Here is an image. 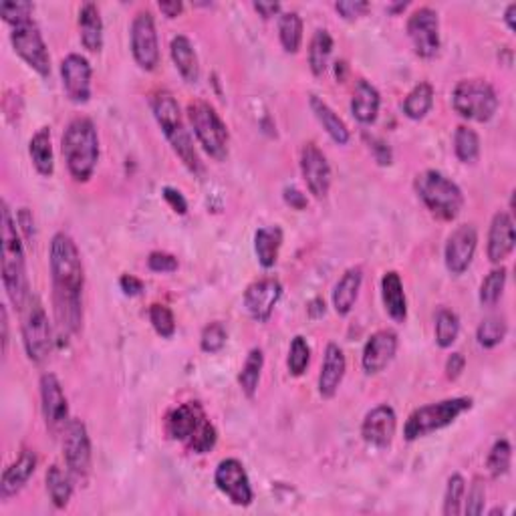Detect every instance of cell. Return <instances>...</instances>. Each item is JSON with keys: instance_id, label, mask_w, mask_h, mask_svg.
<instances>
[{"instance_id": "obj_3", "label": "cell", "mask_w": 516, "mask_h": 516, "mask_svg": "<svg viewBox=\"0 0 516 516\" xmlns=\"http://www.w3.org/2000/svg\"><path fill=\"white\" fill-rule=\"evenodd\" d=\"M61 152L71 178L85 184L93 178L100 162V136L89 118L71 119L61 137Z\"/></svg>"}, {"instance_id": "obj_54", "label": "cell", "mask_w": 516, "mask_h": 516, "mask_svg": "<svg viewBox=\"0 0 516 516\" xmlns=\"http://www.w3.org/2000/svg\"><path fill=\"white\" fill-rule=\"evenodd\" d=\"M119 289L124 291V294H127V297H137V294L144 293L145 284L142 278H137L134 275H124L119 278Z\"/></svg>"}, {"instance_id": "obj_14", "label": "cell", "mask_w": 516, "mask_h": 516, "mask_svg": "<svg viewBox=\"0 0 516 516\" xmlns=\"http://www.w3.org/2000/svg\"><path fill=\"white\" fill-rule=\"evenodd\" d=\"M407 37L412 40L414 51L422 59H432L440 51V19L430 6H420L409 14Z\"/></svg>"}, {"instance_id": "obj_20", "label": "cell", "mask_w": 516, "mask_h": 516, "mask_svg": "<svg viewBox=\"0 0 516 516\" xmlns=\"http://www.w3.org/2000/svg\"><path fill=\"white\" fill-rule=\"evenodd\" d=\"M92 63L79 53H69L61 61L63 89L69 100L77 105H85L92 100Z\"/></svg>"}, {"instance_id": "obj_22", "label": "cell", "mask_w": 516, "mask_h": 516, "mask_svg": "<svg viewBox=\"0 0 516 516\" xmlns=\"http://www.w3.org/2000/svg\"><path fill=\"white\" fill-rule=\"evenodd\" d=\"M398 333L391 329H380L370 335L365 341L363 354H362V365L367 375H378L386 372L393 357L398 354Z\"/></svg>"}, {"instance_id": "obj_51", "label": "cell", "mask_w": 516, "mask_h": 516, "mask_svg": "<svg viewBox=\"0 0 516 516\" xmlns=\"http://www.w3.org/2000/svg\"><path fill=\"white\" fill-rule=\"evenodd\" d=\"M335 11L345 21H355L370 11V3H365V0H339V3H335Z\"/></svg>"}, {"instance_id": "obj_33", "label": "cell", "mask_w": 516, "mask_h": 516, "mask_svg": "<svg viewBox=\"0 0 516 516\" xmlns=\"http://www.w3.org/2000/svg\"><path fill=\"white\" fill-rule=\"evenodd\" d=\"M29 155L35 170L40 176L51 178L55 171V153L51 142V127H40L29 142Z\"/></svg>"}, {"instance_id": "obj_25", "label": "cell", "mask_w": 516, "mask_h": 516, "mask_svg": "<svg viewBox=\"0 0 516 516\" xmlns=\"http://www.w3.org/2000/svg\"><path fill=\"white\" fill-rule=\"evenodd\" d=\"M37 454L32 450H22L21 456L16 458L13 464H8L3 472V480H0V498L6 503L21 493V490L29 485L32 474L37 470Z\"/></svg>"}, {"instance_id": "obj_41", "label": "cell", "mask_w": 516, "mask_h": 516, "mask_svg": "<svg viewBox=\"0 0 516 516\" xmlns=\"http://www.w3.org/2000/svg\"><path fill=\"white\" fill-rule=\"evenodd\" d=\"M506 278H509V273H506L504 267H496L490 270L485 281H482L480 293H478L482 307H486V309L496 307V302L503 299Z\"/></svg>"}, {"instance_id": "obj_42", "label": "cell", "mask_w": 516, "mask_h": 516, "mask_svg": "<svg viewBox=\"0 0 516 516\" xmlns=\"http://www.w3.org/2000/svg\"><path fill=\"white\" fill-rule=\"evenodd\" d=\"M512 466V446L506 438H498L490 448L486 458V470L493 478H503L511 472Z\"/></svg>"}, {"instance_id": "obj_37", "label": "cell", "mask_w": 516, "mask_h": 516, "mask_svg": "<svg viewBox=\"0 0 516 516\" xmlns=\"http://www.w3.org/2000/svg\"><path fill=\"white\" fill-rule=\"evenodd\" d=\"M262 370H265V354H262L260 347L250 349L249 355H247V362H244V365L241 367V373H239V386L249 399L257 396Z\"/></svg>"}, {"instance_id": "obj_38", "label": "cell", "mask_w": 516, "mask_h": 516, "mask_svg": "<svg viewBox=\"0 0 516 516\" xmlns=\"http://www.w3.org/2000/svg\"><path fill=\"white\" fill-rule=\"evenodd\" d=\"M436 325H433V333H436V343L440 349H450L456 343L458 335H460V317H458L452 309L442 307L436 313Z\"/></svg>"}, {"instance_id": "obj_29", "label": "cell", "mask_w": 516, "mask_h": 516, "mask_svg": "<svg viewBox=\"0 0 516 516\" xmlns=\"http://www.w3.org/2000/svg\"><path fill=\"white\" fill-rule=\"evenodd\" d=\"M170 55L176 69L186 83H196L200 79V61L192 40L186 35H176L170 43Z\"/></svg>"}, {"instance_id": "obj_56", "label": "cell", "mask_w": 516, "mask_h": 516, "mask_svg": "<svg viewBox=\"0 0 516 516\" xmlns=\"http://www.w3.org/2000/svg\"><path fill=\"white\" fill-rule=\"evenodd\" d=\"M284 202L294 210H305L307 208V196L302 194L301 190H297V188H286Z\"/></svg>"}, {"instance_id": "obj_13", "label": "cell", "mask_w": 516, "mask_h": 516, "mask_svg": "<svg viewBox=\"0 0 516 516\" xmlns=\"http://www.w3.org/2000/svg\"><path fill=\"white\" fill-rule=\"evenodd\" d=\"M63 458L69 474L75 480H85L92 474L93 448L87 425L73 417L63 430Z\"/></svg>"}, {"instance_id": "obj_50", "label": "cell", "mask_w": 516, "mask_h": 516, "mask_svg": "<svg viewBox=\"0 0 516 516\" xmlns=\"http://www.w3.org/2000/svg\"><path fill=\"white\" fill-rule=\"evenodd\" d=\"M147 267H150V270H153V273L166 275V273H176L179 262L174 255H170V252L153 250L150 252V257H147Z\"/></svg>"}, {"instance_id": "obj_63", "label": "cell", "mask_w": 516, "mask_h": 516, "mask_svg": "<svg viewBox=\"0 0 516 516\" xmlns=\"http://www.w3.org/2000/svg\"><path fill=\"white\" fill-rule=\"evenodd\" d=\"M406 6H407L406 3H399V4H393V6H389V11H391V13H398V11H404Z\"/></svg>"}, {"instance_id": "obj_36", "label": "cell", "mask_w": 516, "mask_h": 516, "mask_svg": "<svg viewBox=\"0 0 516 516\" xmlns=\"http://www.w3.org/2000/svg\"><path fill=\"white\" fill-rule=\"evenodd\" d=\"M433 87L428 81H422V83H417L412 92L407 93V97L404 100V116L407 119H414V121H420L424 119L433 108Z\"/></svg>"}, {"instance_id": "obj_32", "label": "cell", "mask_w": 516, "mask_h": 516, "mask_svg": "<svg viewBox=\"0 0 516 516\" xmlns=\"http://www.w3.org/2000/svg\"><path fill=\"white\" fill-rule=\"evenodd\" d=\"M283 228L281 226H262L255 232V252L262 268H275L278 262V252L283 247Z\"/></svg>"}, {"instance_id": "obj_48", "label": "cell", "mask_w": 516, "mask_h": 516, "mask_svg": "<svg viewBox=\"0 0 516 516\" xmlns=\"http://www.w3.org/2000/svg\"><path fill=\"white\" fill-rule=\"evenodd\" d=\"M32 13H35V4L22 3V0H4V3H0V16L11 27L32 21Z\"/></svg>"}, {"instance_id": "obj_5", "label": "cell", "mask_w": 516, "mask_h": 516, "mask_svg": "<svg viewBox=\"0 0 516 516\" xmlns=\"http://www.w3.org/2000/svg\"><path fill=\"white\" fill-rule=\"evenodd\" d=\"M166 433L194 454H208L218 442L216 425L208 420L200 401H186L171 409L166 417Z\"/></svg>"}, {"instance_id": "obj_55", "label": "cell", "mask_w": 516, "mask_h": 516, "mask_svg": "<svg viewBox=\"0 0 516 516\" xmlns=\"http://www.w3.org/2000/svg\"><path fill=\"white\" fill-rule=\"evenodd\" d=\"M466 357L462 354H452L446 359V378L450 381H456L464 373Z\"/></svg>"}, {"instance_id": "obj_59", "label": "cell", "mask_w": 516, "mask_h": 516, "mask_svg": "<svg viewBox=\"0 0 516 516\" xmlns=\"http://www.w3.org/2000/svg\"><path fill=\"white\" fill-rule=\"evenodd\" d=\"M255 11L262 16V19H273L281 13V4L278 3H255Z\"/></svg>"}, {"instance_id": "obj_8", "label": "cell", "mask_w": 516, "mask_h": 516, "mask_svg": "<svg viewBox=\"0 0 516 516\" xmlns=\"http://www.w3.org/2000/svg\"><path fill=\"white\" fill-rule=\"evenodd\" d=\"M188 121L194 131V137L198 139L202 150L206 152L212 160L223 162L228 155V142H231V134L228 127L218 116L216 109L206 101H190L188 103Z\"/></svg>"}, {"instance_id": "obj_46", "label": "cell", "mask_w": 516, "mask_h": 516, "mask_svg": "<svg viewBox=\"0 0 516 516\" xmlns=\"http://www.w3.org/2000/svg\"><path fill=\"white\" fill-rule=\"evenodd\" d=\"M150 323L153 331L160 335L162 339H171L176 333V317L171 313V309L160 302H153L150 307Z\"/></svg>"}, {"instance_id": "obj_19", "label": "cell", "mask_w": 516, "mask_h": 516, "mask_svg": "<svg viewBox=\"0 0 516 516\" xmlns=\"http://www.w3.org/2000/svg\"><path fill=\"white\" fill-rule=\"evenodd\" d=\"M283 297V284L275 276H262L244 291V307L257 323H267Z\"/></svg>"}, {"instance_id": "obj_18", "label": "cell", "mask_w": 516, "mask_h": 516, "mask_svg": "<svg viewBox=\"0 0 516 516\" xmlns=\"http://www.w3.org/2000/svg\"><path fill=\"white\" fill-rule=\"evenodd\" d=\"M301 174L305 184L309 188V192L315 196L317 200L327 198V194L331 190V166L327 162V155L319 150V147L309 142L301 147Z\"/></svg>"}, {"instance_id": "obj_60", "label": "cell", "mask_w": 516, "mask_h": 516, "mask_svg": "<svg viewBox=\"0 0 516 516\" xmlns=\"http://www.w3.org/2000/svg\"><path fill=\"white\" fill-rule=\"evenodd\" d=\"M0 327H3V354H6L11 339H8V310L4 305L0 307Z\"/></svg>"}, {"instance_id": "obj_9", "label": "cell", "mask_w": 516, "mask_h": 516, "mask_svg": "<svg viewBox=\"0 0 516 516\" xmlns=\"http://www.w3.org/2000/svg\"><path fill=\"white\" fill-rule=\"evenodd\" d=\"M452 108L464 119L486 124L496 116L498 95L485 79H464L454 87Z\"/></svg>"}, {"instance_id": "obj_53", "label": "cell", "mask_w": 516, "mask_h": 516, "mask_svg": "<svg viewBox=\"0 0 516 516\" xmlns=\"http://www.w3.org/2000/svg\"><path fill=\"white\" fill-rule=\"evenodd\" d=\"M162 196H163V200L168 202V206L176 212V214H186V212H188V202L182 196V192L176 190V188H171V186H166L162 190Z\"/></svg>"}, {"instance_id": "obj_45", "label": "cell", "mask_w": 516, "mask_h": 516, "mask_svg": "<svg viewBox=\"0 0 516 516\" xmlns=\"http://www.w3.org/2000/svg\"><path fill=\"white\" fill-rule=\"evenodd\" d=\"M310 363V347L307 339L302 335H297L291 341L289 347V357H286V367H289V373L293 378H301L302 373L307 372V367Z\"/></svg>"}, {"instance_id": "obj_4", "label": "cell", "mask_w": 516, "mask_h": 516, "mask_svg": "<svg viewBox=\"0 0 516 516\" xmlns=\"http://www.w3.org/2000/svg\"><path fill=\"white\" fill-rule=\"evenodd\" d=\"M150 105L153 118L158 121L162 134L166 136L171 150H174V153L182 160L184 166L190 170L192 174H200L202 162L194 147L192 134L186 127V121L182 118V111H179L176 97L171 95L168 89H158V92L152 93Z\"/></svg>"}, {"instance_id": "obj_34", "label": "cell", "mask_w": 516, "mask_h": 516, "mask_svg": "<svg viewBox=\"0 0 516 516\" xmlns=\"http://www.w3.org/2000/svg\"><path fill=\"white\" fill-rule=\"evenodd\" d=\"M47 482V493L51 496V503L55 509H65L71 503L73 496V477L69 470L65 472L61 466H48V470L45 474Z\"/></svg>"}, {"instance_id": "obj_26", "label": "cell", "mask_w": 516, "mask_h": 516, "mask_svg": "<svg viewBox=\"0 0 516 516\" xmlns=\"http://www.w3.org/2000/svg\"><path fill=\"white\" fill-rule=\"evenodd\" d=\"M363 284V268L362 267H351L335 284L333 289V307L335 313L341 317H347L354 310L355 302L359 299V291Z\"/></svg>"}, {"instance_id": "obj_24", "label": "cell", "mask_w": 516, "mask_h": 516, "mask_svg": "<svg viewBox=\"0 0 516 516\" xmlns=\"http://www.w3.org/2000/svg\"><path fill=\"white\" fill-rule=\"evenodd\" d=\"M345 372H347L345 354H343V349L337 343H329V345L325 347L321 373H319V383H317L319 396L323 399H331L337 396L343 378H345Z\"/></svg>"}, {"instance_id": "obj_28", "label": "cell", "mask_w": 516, "mask_h": 516, "mask_svg": "<svg viewBox=\"0 0 516 516\" xmlns=\"http://www.w3.org/2000/svg\"><path fill=\"white\" fill-rule=\"evenodd\" d=\"M381 301L391 321L406 323L407 319L406 291L404 283H401V276L396 270H388V273L381 276Z\"/></svg>"}, {"instance_id": "obj_21", "label": "cell", "mask_w": 516, "mask_h": 516, "mask_svg": "<svg viewBox=\"0 0 516 516\" xmlns=\"http://www.w3.org/2000/svg\"><path fill=\"white\" fill-rule=\"evenodd\" d=\"M398 432V415L396 409L388 404H380L365 414L362 422V438L365 444L378 450H386L391 446Z\"/></svg>"}, {"instance_id": "obj_44", "label": "cell", "mask_w": 516, "mask_h": 516, "mask_svg": "<svg viewBox=\"0 0 516 516\" xmlns=\"http://www.w3.org/2000/svg\"><path fill=\"white\" fill-rule=\"evenodd\" d=\"M466 494V480L462 474H452L446 482L444 504H442V514L458 516L462 512V503Z\"/></svg>"}, {"instance_id": "obj_40", "label": "cell", "mask_w": 516, "mask_h": 516, "mask_svg": "<svg viewBox=\"0 0 516 516\" xmlns=\"http://www.w3.org/2000/svg\"><path fill=\"white\" fill-rule=\"evenodd\" d=\"M454 153L462 163H474L480 158V137L470 126H458L454 131Z\"/></svg>"}, {"instance_id": "obj_23", "label": "cell", "mask_w": 516, "mask_h": 516, "mask_svg": "<svg viewBox=\"0 0 516 516\" xmlns=\"http://www.w3.org/2000/svg\"><path fill=\"white\" fill-rule=\"evenodd\" d=\"M514 244H516V234L512 216L509 212H496L488 228V244H486L488 260L493 262V265L501 267L503 262L512 255Z\"/></svg>"}, {"instance_id": "obj_62", "label": "cell", "mask_w": 516, "mask_h": 516, "mask_svg": "<svg viewBox=\"0 0 516 516\" xmlns=\"http://www.w3.org/2000/svg\"><path fill=\"white\" fill-rule=\"evenodd\" d=\"M514 16H516V3H511L509 6H506V11H504V22H506V27H509V31L516 29Z\"/></svg>"}, {"instance_id": "obj_31", "label": "cell", "mask_w": 516, "mask_h": 516, "mask_svg": "<svg viewBox=\"0 0 516 516\" xmlns=\"http://www.w3.org/2000/svg\"><path fill=\"white\" fill-rule=\"evenodd\" d=\"M309 105H310V111L315 113L319 124H321L323 129L327 131V136H329L335 144L345 145L351 137L349 127L345 126V121H343L337 113L333 111L331 105L323 101L319 95H310Z\"/></svg>"}, {"instance_id": "obj_30", "label": "cell", "mask_w": 516, "mask_h": 516, "mask_svg": "<svg viewBox=\"0 0 516 516\" xmlns=\"http://www.w3.org/2000/svg\"><path fill=\"white\" fill-rule=\"evenodd\" d=\"M81 43L89 53H100L103 48V19L95 3H85L79 8Z\"/></svg>"}, {"instance_id": "obj_17", "label": "cell", "mask_w": 516, "mask_h": 516, "mask_svg": "<svg viewBox=\"0 0 516 516\" xmlns=\"http://www.w3.org/2000/svg\"><path fill=\"white\" fill-rule=\"evenodd\" d=\"M40 388V409L47 428L53 433L63 432L69 424V401L65 396L61 381L57 380L55 373H43L39 381Z\"/></svg>"}, {"instance_id": "obj_16", "label": "cell", "mask_w": 516, "mask_h": 516, "mask_svg": "<svg viewBox=\"0 0 516 516\" xmlns=\"http://www.w3.org/2000/svg\"><path fill=\"white\" fill-rule=\"evenodd\" d=\"M478 249V231L474 224H460L448 236L444 262L450 275L460 276L470 268Z\"/></svg>"}, {"instance_id": "obj_47", "label": "cell", "mask_w": 516, "mask_h": 516, "mask_svg": "<svg viewBox=\"0 0 516 516\" xmlns=\"http://www.w3.org/2000/svg\"><path fill=\"white\" fill-rule=\"evenodd\" d=\"M226 341H228V331H226V327H224L223 323H220V321L208 323V325L202 329L200 347H202L204 354H210V355L220 354V351L224 349Z\"/></svg>"}, {"instance_id": "obj_10", "label": "cell", "mask_w": 516, "mask_h": 516, "mask_svg": "<svg viewBox=\"0 0 516 516\" xmlns=\"http://www.w3.org/2000/svg\"><path fill=\"white\" fill-rule=\"evenodd\" d=\"M22 313V345L32 363H45L53 351V327L39 297L31 294Z\"/></svg>"}, {"instance_id": "obj_27", "label": "cell", "mask_w": 516, "mask_h": 516, "mask_svg": "<svg viewBox=\"0 0 516 516\" xmlns=\"http://www.w3.org/2000/svg\"><path fill=\"white\" fill-rule=\"evenodd\" d=\"M381 108V95L370 81L359 79L354 89V97H351V113L354 118L363 126H372L380 116Z\"/></svg>"}, {"instance_id": "obj_15", "label": "cell", "mask_w": 516, "mask_h": 516, "mask_svg": "<svg viewBox=\"0 0 516 516\" xmlns=\"http://www.w3.org/2000/svg\"><path fill=\"white\" fill-rule=\"evenodd\" d=\"M214 485L234 506H250L255 501L249 474L244 470V464L236 458H226L216 466Z\"/></svg>"}, {"instance_id": "obj_39", "label": "cell", "mask_w": 516, "mask_h": 516, "mask_svg": "<svg viewBox=\"0 0 516 516\" xmlns=\"http://www.w3.org/2000/svg\"><path fill=\"white\" fill-rule=\"evenodd\" d=\"M278 39H281V45L286 53H299L302 45V19L299 13L289 11L281 14V19H278Z\"/></svg>"}, {"instance_id": "obj_61", "label": "cell", "mask_w": 516, "mask_h": 516, "mask_svg": "<svg viewBox=\"0 0 516 516\" xmlns=\"http://www.w3.org/2000/svg\"><path fill=\"white\" fill-rule=\"evenodd\" d=\"M325 301L321 299V297H317V299H313L309 302L307 305V310H309V315L313 317V319H317V317H323L325 315Z\"/></svg>"}, {"instance_id": "obj_57", "label": "cell", "mask_w": 516, "mask_h": 516, "mask_svg": "<svg viewBox=\"0 0 516 516\" xmlns=\"http://www.w3.org/2000/svg\"><path fill=\"white\" fill-rule=\"evenodd\" d=\"M372 144L373 145H370V147L373 150L378 162L383 163V166H386V163H391V150L388 147V144H383L381 139H375V137H372Z\"/></svg>"}, {"instance_id": "obj_43", "label": "cell", "mask_w": 516, "mask_h": 516, "mask_svg": "<svg viewBox=\"0 0 516 516\" xmlns=\"http://www.w3.org/2000/svg\"><path fill=\"white\" fill-rule=\"evenodd\" d=\"M506 331H509V325H506L504 317H498V315L486 317L477 329L478 345L485 349H494L496 345H501V343L504 341Z\"/></svg>"}, {"instance_id": "obj_11", "label": "cell", "mask_w": 516, "mask_h": 516, "mask_svg": "<svg viewBox=\"0 0 516 516\" xmlns=\"http://www.w3.org/2000/svg\"><path fill=\"white\" fill-rule=\"evenodd\" d=\"M11 45L14 53L19 55L32 71L39 73L40 77L51 75V55H48L43 32H40L35 21H27L13 27Z\"/></svg>"}, {"instance_id": "obj_7", "label": "cell", "mask_w": 516, "mask_h": 516, "mask_svg": "<svg viewBox=\"0 0 516 516\" xmlns=\"http://www.w3.org/2000/svg\"><path fill=\"white\" fill-rule=\"evenodd\" d=\"M472 406V398H448L415 407L406 420L404 438L407 442H415L430 436L433 432L444 430L448 425H452L462 414L470 412Z\"/></svg>"}, {"instance_id": "obj_6", "label": "cell", "mask_w": 516, "mask_h": 516, "mask_svg": "<svg viewBox=\"0 0 516 516\" xmlns=\"http://www.w3.org/2000/svg\"><path fill=\"white\" fill-rule=\"evenodd\" d=\"M414 190L433 216L452 223L464 208V192L454 179L438 170H424L414 179Z\"/></svg>"}, {"instance_id": "obj_1", "label": "cell", "mask_w": 516, "mask_h": 516, "mask_svg": "<svg viewBox=\"0 0 516 516\" xmlns=\"http://www.w3.org/2000/svg\"><path fill=\"white\" fill-rule=\"evenodd\" d=\"M53 281V310L61 333L75 335L83 323L85 268L79 247L69 234L57 232L48 250Z\"/></svg>"}, {"instance_id": "obj_58", "label": "cell", "mask_w": 516, "mask_h": 516, "mask_svg": "<svg viewBox=\"0 0 516 516\" xmlns=\"http://www.w3.org/2000/svg\"><path fill=\"white\" fill-rule=\"evenodd\" d=\"M158 8L168 16V19H176V16L182 14L184 4L179 3V0H160Z\"/></svg>"}, {"instance_id": "obj_49", "label": "cell", "mask_w": 516, "mask_h": 516, "mask_svg": "<svg viewBox=\"0 0 516 516\" xmlns=\"http://www.w3.org/2000/svg\"><path fill=\"white\" fill-rule=\"evenodd\" d=\"M486 506V486L482 478H474V482L468 488V494H464L462 503V512L468 516H480L485 512Z\"/></svg>"}, {"instance_id": "obj_12", "label": "cell", "mask_w": 516, "mask_h": 516, "mask_svg": "<svg viewBox=\"0 0 516 516\" xmlns=\"http://www.w3.org/2000/svg\"><path fill=\"white\" fill-rule=\"evenodd\" d=\"M129 45L139 69L155 71L160 65V40L152 11H139L129 29Z\"/></svg>"}, {"instance_id": "obj_35", "label": "cell", "mask_w": 516, "mask_h": 516, "mask_svg": "<svg viewBox=\"0 0 516 516\" xmlns=\"http://www.w3.org/2000/svg\"><path fill=\"white\" fill-rule=\"evenodd\" d=\"M333 53V37L327 29H317L309 43V67L315 77H321L329 67V59Z\"/></svg>"}, {"instance_id": "obj_2", "label": "cell", "mask_w": 516, "mask_h": 516, "mask_svg": "<svg viewBox=\"0 0 516 516\" xmlns=\"http://www.w3.org/2000/svg\"><path fill=\"white\" fill-rule=\"evenodd\" d=\"M0 267H3V286L8 301L16 309L27 305L31 297L27 257H24V239L16 226L13 210L8 202L0 204Z\"/></svg>"}, {"instance_id": "obj_52", "label": "cell", "mask_w": 516, "mask_h": 516, "mask_svg": "<svg viewBox=\"0 0 516 516\" xmlns=\"http://www.w3.org/2000/svg\"><path fill=\"white\" fill-rule=\"evenodd\" d=\"M16 226H19L24 242L35 241V218H32V212L29 208L19 210V214H16Z\"/></svg>"}]
</instances>
